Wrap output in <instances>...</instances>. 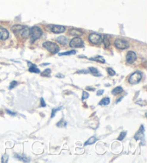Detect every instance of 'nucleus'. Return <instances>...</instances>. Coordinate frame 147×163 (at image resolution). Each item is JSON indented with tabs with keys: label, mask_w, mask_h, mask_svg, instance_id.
Segmentation results:
<instances>
[{
	"label": "nucleus",
	"mask_w": 147,
	"mask_h": 163,
	"mask_svg": "<svg viewBox=\"0 0 147 163\" xmlns=\"http://www.w3.org/2000/svg\"><path fill=\"white\" fill-rule=\"evenodd\" d=\"M12 31L15 34L20 35L21 37L26 38L29 35V29L22 25H15L12 27Z\"/></svg>",
	"instance_id": "f257e3e1"
},
{
	"label": "nucleus",
	"mask_w": 147,
	"mask_h": 163,
	"mask_svg": "<svg viewBox=\"0 0 147 163\" xmlns=\"http://www.w3.org/2000/svg\"><path fill=\"white\" fill-rule=\"evenodd\" d=\"M29 35L31 36V41L34 43L41 37L42 35H43V31L40 27L35 26L32 29H29Z\"/></svg>",
	"instance_id": "f03ea898"
},
{
	"label": "nucleus",
	"mask_w": 147,
	"mask_h": 163,
	"mask_svg": "<svg viewBox=\"0 0 147 163\" xmlns=\"http://www.w3.org/2000/svg\"><path fill=\"white\" fill-rule=\"evenodd\" d=\"M43 47L52 53H57L59 52V47L52 42H45L43 43Z\"/></svg>",
	"instance_id": "7ed1b4c3"
},
{
	"label": "nucleus",
	"mask_w": 147,
	"mask_h": 163,
	"mask_svg": "<svg viewBox=\"0 0 147 163\" xmlns=\"http://www.w3.org/2000/svg\"><path fill=\"white\" fill-rule=\"evenodd\" d=\"M141 79H142V75L141 73L135 72L130 76L129 81L131 84H136L140 82Z\"/></svg>",
	"instance_id": "20e7f679"
},
{
	"label": "nucleus",
	"mask_w": 147,
	"mask_h": 163,
	"mask_svg": "<svg viewBox=\"0 0 147 163\" xmlns=\"http://www.w3.org/2000/svg\"><path fill=\"white\" fill-rule=\"evenodd\" d=\"M114 44L117 48L121 50L126 49V48L129 47V43H128L126 40H125L122 39H116L115 40Z\"/></svg>",
	"instance_id": "39448f33"
},
{
	"label": "nucleus",
	"mask_w": 147,
	"mask_h": 163,
	"mask_svg": "<svg viewBox=\"0 0 147 163\" xmlns=\"http://www.w3.org/2000/svg\"><path fill=\"white\" fill-rule=\"evenodd\" d=\"M70 46L71 48H83L84 43L79 37H75L70 42Z\"/></svg>",
	"instance_id": "423d86ee"
},
{
	"label": "nucleus",
	"mask_w": 147,
	"mask_h": 163,
	"mask_svg": "<svg viewBox=\"0 0 147 163\" xmlns=\"http://www.w3.org/2000/svg\"><path fill=\"white\" fill-rule=\"evenodd\" d=\"M89 40L93 44H99L102 41V37L101 35L92 33L89 35Z\"/></svg>",
	"instance_id": "0eeeda50"
},
{
	"label": "nucleus",
	"mask_w": 147,
	"mask_h": 163,
	"mask_svg": "<svg viewBox=\"0 0 147 163\" xmlns=\"http://www.w3.org/2000/svg\"><path fill=\"white\" fill-rule=\"evenodd\" d=\"M136 60V55L134 52L129 51L126 55V61L129 63H133Z\"/></svg>",
	"instance_id": "6e6552de"
},
{
	"label": "nucleus",
	"mask_w": 147,
	"mask_h": 163,
	"mask_svg": "<svg viewBox=\"0 0 147 163\" xmlns=\"http://www.w3.org/2000/svg\"><path fill=\"white\" fill-rule=\"evenodd\" d=\"M51 30L52 32L56 34H59V33H62V32H65V28L63 26H60V25H54L52 26V27L51 28Z\"/></svg>",
	"instance_id": "1a4fd4ad"
},
{
	"label": "nucleus",
	"mask_w": 147,
	"mask_h": 163,
	"mask_svg": "<svg viewBox=\"0 0 147 163\" xmlns=\"http://www.w3.org/2000/svg\"><path fill=\"white\" fill-rule=\"evenodd\" d=\"M9 37V32L6 29L0 27V40H4Z\"/></svg>",
	"instance_id": "9d476101"
},
{
	"label": "nucleus",
	"mask_w": 147,
	"mask_h": 163,
	"mask_svg": "<svg viewBox=\"0 0 147 163\" xmlns=\"http://www.w3.org/2000/svg\"><path fill=\"white\" fill-rule=\"evenodd\" d=\"M134 138H135V140H141V139L144 138V127H143V126H141V127H140L139 130L137 131V133L135 134V136H134Z\"/></svg>",
	"instance_id": "9b49d317"
},
{
	"label": "nucleus",
	"mask_w": 147,
	"mask_h": 163,
	"mask_svg": "<svg viewBox=\"0 0 147 163\" xmlns=\"http://www.w3.org/2000/svg\"><path fill=\"white\" fill-rule=\"evenodd\" d=\"M69 34L71 35H73V36H80L83 35V32H82L80 29L73 28V29H71L69 30Z\"/></svg>",
	"instance_id": "f8f14e48"
},
{
	"label": "nucleus",
	"mask_w": 147,
	"mask_h": 163,
	"mask_svg": "<svg viewBox=\"0 0 147 163\" xmlns=\"http://www.w3.org/2000/svg\"><path fill=\"white\" fill-rule=\"evenodd\" d=\"M28 64H29V65H31V66H29V71L31 73H40V70L39 69L37 68V66L35 65H34V64L30 63L29 62H28Z\"/></svg>",
	"instance_id": "ddd939ff"
},
{
	"label": "nucleus",
	"mask_w": 147,
	"mask_h": 163,
	"mask_svg": "<svg viewBox=\"0 0 147 163\" xmlns=\"http://www.w3.org/2000/svg\"><path fill=\"white\" fill-rule=\"evenodd\" d=\"M56 40L61 45H65L68 43V39L64 36H60L56 39Z\"/></svg>",
	"instance_id": "4468645a"
},
{
	"label": "nucleus",
	"mask_w": 147,
	"mask_h": 163,
	"mask_svg": "<svg viewBox=\"0 0 147 163\" xmlns=\"http://www.w3.org/2000/svg\"><path fill=\"white\" fill-rule=\"evenodd\" d=\"M89 71H90V72L91 73L93 76H101V74L99 73L98 70L97 68H96L90 67L89 68Z\"/></svg>",
	"instance_id": "2eb2a0df"
},
{
	"label": "nucleus",
	"mask_w": 147,
	"mask_h": 163,
	"mask_svg": "<svg viewBox=\"0 0 147 163\" xmlns=\"http://www.w3.org/2000/svg\"><path fill=\"white\" fill-rule=\"evenodd\" d=\"M97 141V139L96 138V137H91L90 139H89L87 141H86V142L85 143V145L86 146V145H93V144H94L95 142Z\"/></svg>",
	"instance_id": "dca6fc26"
},
{
	"label": "nucleus",
	"mask_w": 147,
	"mask_h": 163,
	"mask_svg": "<svg viewBox=\"0 0 147 163\" xmlns=\"http://www.w3.org/2000/svg\"><path fill=\"white\" fill-rule=\"evenodd\" d=\"M90 60H95V61L99 62V63H104L105 62H106L105 59L104 58H103V57H101V56H97V57H96V58H90Z\"/></svg>",
	"instance_id": "f3484780"
},
{
	"label": "nucleus",
	"mask_w": 147,
	"mask_h": 163,
	"mask_svg": "<svg viewBox=\"0 0 147 163\" xmlns=\"http://www.w3.org/2000/svg\"><path fill=\"white\" fill-rule=\"evenodd\" d=\"M110 104V98H104L100 101L99 104L101 106H106Z\"/></svg>",
	"instance_id": "a211bd4d"
},
{
	"label": "nucleus",
	"mask_w": 147,
	"mask_h": 163,
	"mask_svg": "<svg viewBox=\"0 0 147 163\" xmlns=\"http://www.w3.org/2000/svg\"><path fill=\"white\" fill-rule=\"evenodd\" d=\"M123 88H122L121 87H116L115 88L113 91H112V93L114 95H117L123 92Z\"/></svg>",
	"instance_id": "6ab92c4d"
},
{
	"label": "nucleus",
	"mask_w": 147,
	"mask_h": 163,
	"mask_svg": "<svg viewBox=\"0 0 147 163\" xmlns=\"http://www.w3.org/2000/svg\"><path fill=\"white\" fill-rule=\"evenodd\" d=\"M66 126H67V122L64 119H61L59 122L57 123V126L58 127H65Z\"/></svg>",
	"instance_id": "aec40b11"
},
{
	"label": "nucleus",
	"mask_w": 147,
	"mask_h": 163,
	"mask_svg": "<svg viewBox=\"0 0 147 163\" xmlns=\"http://www.w3.org/2000/svg\"><path fill=\"white\" fill-rule=\"evenodd\" d=\"M76 53V52L75 50H71V51L65 52V53H59L60 56H62V55H75Z\"/></svg>",
	"instance_id": "412c9836"
},
{
	"label": "nucleus",
	"mask_w": 147,
	"mask_h": 163,
	"mask_svg": "<svg viewBox=\"0 0 147 163\" xmlns=\"http://www.w3.org/2000/svg\"><path fill=\"white\" fill-rule=\"evenodd\" d=\"M50 73H51V70H50V69L47 68L46 70H45L43 72V73L41 74L43 76H45V77H49V76H50Z\"/></svg>",
	"instance_id": "4be33fe9"
},
{
	"label": "nucleus",
	"mask_w": 147,
	"mask_h": 163,
	"mask_svg": "<svg viewBox=\"0 0 147 163\" xmlns=\"http://www.w3.org/2000/svg\"><path fill=\"white\" fill-rule=\"evenodd\" d=\"M14 157H16V158L17 159H20V160H22V161H24V162H29V159H28L27 158H26L25 157H22V156H20V155H15V156H14Z\"/></svg>",
	"instance_id": "5701e85b"
},
{
	"label": "nucleus",
	"mask_w": 147,
	"mask_h": 163,
	"mask_svg": "<svg viewBox=\"0 0 147 163\" xmlns=\"http://www.w3.org/2000/svg\"><path fill=\"white\" fill-rule=\"evenodd\" d=\"M61 109H62V106H61V107H58V108H55V109H52V114H51V118L55 117V116L56 113H57V112H58V111L61 110Z\"/></svg>",
	"instance_id": "b1692460"
},
{
	"label": "nucleus",
	"mask_w": 147,
	"mask_h": 163,
	"mask_svg": "<svg viewBox=\"0 0 147 163\" xmlns=\"http://www.w3.org/2000/svg\"><path fill=\"white\" fill-rule=\"evenodd\" d=\"M104 45H105V46H106V47L109 46L110 42H109V39H108V36H107V35L104 36Z\"/></svg>",
	"instance_id": "393cba45"
},
{
	"label": "nucleus",
	"mask_w": 147,
	"mask_h": 163,
	"mask_svg": "<svg viewBox=\"0 0 147 163\" xmlns=\"http://www.w3.org/2000/svg\"><path fill=\"white\" fill-rule=\"evenodd\" d=\"M126 131H123V132H121L120 134L119 135V137H118V140H123L124 137H126Z\"/></svg>",
	"instance_id": "a878e982"
},
{
	"label": "nucleus",
	"mask_w": 147,
	"mask_h": 163,
	"mask_svg": "<svg viewBox=\"0 0 147 163\" xmlns=\"http://www.w3.org/2000/svg\"><path fill=\"white\" fill-rule=\"evenodd\" d=\"M107 71L110 76H114L115 74V72L113 70V68H108Z\"/></svg>",
	"instance_id": "bb28decb"
},
{
	"label": "nucleus",
	"mask_w": 147,
	"mask_h": 163,
	"mask_svg": "<svg viewBox=\"0 0 147 163\" xmlns=\"http://www.w3.org/2000/svg\"><path fill=\"white\" fill-rule=\"evenodd\" d=\"M17 85V81H12L11 84H10V87H9V88H10V89H12V88H15Z\"/></svg>",
	"instance_id": "cd10ccee"
},
{
	"label": "nucleus",
	"mask_w": 147,
	"mask_h": 163,
	"mask_svg": "<svg viewBox=\"0 0 147 163\" xmlns=\"http://www.w3.org/2000/svg\"><path fill=\"white\" fill-rule=\"evenodd\" d=\"M88 97H89L88 93H87L86 91H83V96H82V100L84 101V100L87 99Z\"/></svg>",
	"instance_id": "c85d7f7f"
},
{
	"label": "nucleus",
	"mask_w": 147,
	"mask_h": 163,
	"mask_svg": "<svg viewBox=\"0 0 147 163\" xmlns=\"http://www.w3.org/2000/svg\"><path fill=\"white\" fill-rule=\"evenodd\" d=\"M1 159H2V160H1V162H4V163L7 162V161H8V156L7 155H4L2 157V158H1Z\"/></svg>",
	"instance_id": "c756f323"
},
{
	"label": "nucleus",
	"mask_w": 147,
	"mask_h": 163,
	"mask_svg": "<svg viewBox=\"0 0 147 163\" xmlns=\"http://www.w3.org/2000/svg\"><path fill=\"white\" fill-rule=\"evenodd\" d=\"M41 106L42 107H45L46 106V104H45V100L43 99V98H41Z\"/></svg>",
	"instance_id": "7c9ffc66"
},
{
	"label": "nucleus",
	"mask_w": 147,
	"mask_h": 163,
	"mask_svg": "<svg viewBox=\"0 0 147 163\" xmlns=\"http://www.w3.org/2000/svg\"><path fill=\"white\" fill-rule=\"evenodd\" d=\"M7 112L9 114H10V115H12V116H15L17 114L16 113H15V112H11V111L8 110V109L7 110Z\"/></svg>",
	"instance_id": "2f4dec72"
},
{
	"label": "nucleus",
	"mask_w": 147,
	"mask_h": 163,
	"mask_svg": "<svg viewBox=\"0 0 147 163\" xmlns=\"http://www.w3.org/2000/svg\"><path fill=\"white\" fill-rule=\"evenodd\" d=\"M104 90H99V91H97V96H101V95H102L104 93Z\"/></svg>",
	"instance_id": "473e14b6"
},
{
	"label": "nucleus",
	"mask_w": 147,
	"mask_h": 163,
	"mask_svg": "<svg viewBox=\"0 0 147 163\" xmlns=\"http://www.w3.org/2000/svg\"><path fill=\"white\" fill-rule=\"evenodd\" d=\"M123 96H121V98H118V99L116 101V104H118V102H120V101H121L122 99H123Z\"/></svg>",
	"instance_id": "72a5a7b5"
},
{
	"label": "nucleus",
	"mask_w": 147,
	"mask_h": 163,
	"mask_svg": "<svg viewBox=\"0 0 147 163\" xmlns=\"http://www.w3.org/2000/svg\"><path fill=\"white\" fill-rule=\"evenodd\" d=\"M78 73H85L86 74V73H88V71H87V70H81V71H78Z\"/></svg>",
	"instance_id": "f704fd0d"
},
{
	"label": "nucleus",
	"mask_w": 147,
	"mask_h": 163,
	"mask_svg": "<svg viewBox=\"0 0 147 163\" xmlns=\"http://www.w3.org/2000/svg\"><path fill=\"white\" fill-rule=\"evenodd\" d=\"M87 90H91V91H95V88H90V87H87L86 88Z\"/></svg>",
	"instance_id": "c9c22d12"
},
{
	"label": "nucleus",
	"mask_w": 147,
	"mask_h": 163,
	"mask_svg": "<svg viewBox=\"0 0 147 163\" xmlns=\"http://www.w3.org/2000/svg\"><path fill=\"white\" fill-rule=\"evenodd\" d=\"M57 77H62V78H63V77H64V76L60 75V74H58V75H57Z\"/></svg>",
	"instance_id": "e433bc0d"
},
{
	"label": "nucleus",
	"mask_w": 147,
	"mask_h": 163,
	"mask_svg": "<svg viewBox=\"0 0 147 163\" xmlns=\"http://www.w3.org/2000/svg\"><path fill=\"white\" fill-rule=\"evenodd\" d=\"M49 65V63H44V64H42V65Z\"/></svg>",
	"instance_id": "4c0bfd02"
}]
</instances>
